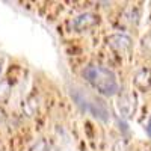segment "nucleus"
Wrapping results in <instances>:
<instances>
[{"mask_svg":"<svg viewBox=\"0 0 151 151\" xmlns=\"http://www.w3.org/2000/svg\"><path fill=\"white\" fill-rule=\"evenodd\" d=\"M83 77L101 95L112 97L118 92L116 76L109 68H104L101 65H89L83 71Z\"/></svg>","mask_w":151,"mask_h":151,"instance_id":"nucleus-1","label":"nucleus"},{"mask_svg":"<svg viewBox=\"0 0 151 151\" xmlns=\"http://www.w3.org/2000/svg\"><path fill=\"white\" fill-rule=\"evenodd\" d=\"M116 110L121 118L130 119L136 112V95L130 92L119 95L116 100Z\"/></svg>","mask_w":151,"mask_h":151,"instance_id":"nucleus-2","label":"nucleus"},{"mask_svg":"<svg viewBox=\"0 0 151 151\" xmlns=\"http://www.w3.org/2000/svg\"><path fill=\"white\" fill-rule=\"evenodd\" d=\"M98 23V17L92 12H83V14L77 15L73 20V29L77 32H83V30H89L94 26H97Z\"/></svg>","mask_w":151,"mask_h":151,"instance_id":"nucleus-3","label":"nucleus"},{"mask_svg":"<svg viewBox=\"0 0 151 151\" xmlns=\"http://www.w3.org/2000/svg\"><path fill=\"white\" fill-rule=\"evenodd\" d=\"M107 44L116 50V52H125L132 47V38L129 35H124V33H113L107 38Z\"/></svg>","mask_w":151,"mask_h":151,"instance_id":"nucleus-4","label":"nucleus"},{"mask_svg":"<svg viewBox=\"0 0 151 151\" xmlns=\"http://www.w3.org/2000/svg\"><path fill=\"white\" fill-rule=\"evenodd\" d=\"M86 110L91 112L95 118L101 119V121H104V122H107V121L110 119V113H109L106 104H104L103 101H100V100H97V101H95V100H92V101H88Z\"/></svg>","mask_w":151,"mask_h":151,"instance_id":"nucleus-5","label":"nucleus"},{"mask_svg":"<svg viewBox=\"0 0 151 151\" xmlns=\"http://www.w3.org/2000/svg\"><path fill=\"white\" fill-rule=\"evenodd\" d=\"M133 83L137 89L141 91H147L148 88L151 86V71L147 70V68H142L136 73L134 79H133Z\"/></svg>","mask_w":151,"mask_h":151,"instance_id":"nucleus-6","label":"nucleus"},{"mask_svg":"<svg viewBox=\"0 0 151 151\" xmlns=\"http://www.w3.org/2000/svg\"><path fill=\"white\" fill-rule=\"evenodd\" d=\"M50 148H52V145H50L45 139H41L30 148V151H50Z\"/></svg>","mask_w":151,"mask_h":151,"instance_id":"nucleus-7","label":"nucleus"},{"mask_svg":"<svg viewBox=\"0 0 151 151\" xmlns=\"http://www.w3.org/2000/svg\"><path fill=\"white\" fill-rule=\"evenodd\" d=\"M145 132H147V134L151 137V118L148 119V122H147V127H145Z\"/></svg>","mask_w":151,"mask_h":151,"instance_id":"nucleus-8","label":"nucleus"},{"mask_svg":"<svg viewBox=\"0 0 151 151\" xmlns=\"http://www.w3.org/2000/svg\"><path fill=\"white\" fill-rule=\"evenodd\" d=\"M50 151H58V150H56L55 147H52V148H50Z\"/></svg>","mask_w":151,"mask_h":151,"instance_id":"nucleus-9","label":"nucleus"},{"mask_svg":"<svg viewBox=\"0 0 151 151\" xmlns=\"http://www.w3.org/2000/svg\"><path fill=\"white\" fill-rule=\"evenodd\" d=\"M0 73H2V62H0Z\"/></svg>","mask_w":151,"mask_h":151,"instance_id":"nucleus-10","label":"nucleus"}]
</instances>
